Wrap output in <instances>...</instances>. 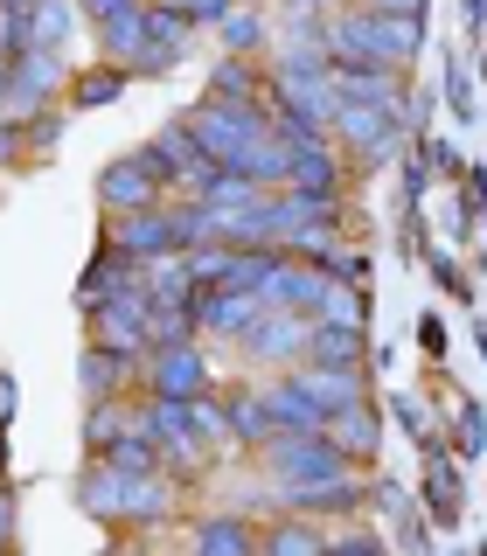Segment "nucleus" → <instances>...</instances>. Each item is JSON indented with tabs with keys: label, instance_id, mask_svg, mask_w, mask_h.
Returning <instances> with one entry per match:
<instances>
[{
	"label": "nucleus",
	"instance_id": "nucleus-1",
	"mask_svg": "<svg viewBox=\"0 0 487 556\" xmlns=\"http://www.w3.org/2000/svg\"><path fill=\"white\" fill-rule=\"evenodd\" d=\"M77 501H84V515L118 521V529H153V521L174 515V486L161 473H118V466L98 459V452L77 473Z\"/></svg>",
	"mask_w": 487,
	"mask_h": 556
},
{
	"label": "nucleus",
	"instance_id": "nucleus-2",
	"mask_svg": "<svg viewBox=\"0 0 487 556\" xmlns=\"http://www.w3.org/2000/svg\"><path fill=\"white\" fill-rule=\"evenodd\" d=\"M327 49L335 63H376V70H404L417 49H425V22H397V14H376V8H348V14H327Z\"/></svg>",
	"mask_w": 487,
	"mask_h": 556
},
{
	"label": "nucleus",
	"instance_id": "nucleus-3",
	"mask_svg": "<svg viewBox=\"0 0 487 556\" xmlns=\"http://www.w3.org/2000/svg\"><path fill=\"white\" fill-rule=\"evenodd\" d=\"M417 126V104H370V98H341L335 104V139L348 153H355L362 167H376V161H390L397 153V139H404Z\"/></svg>",
	"mask_w": 487,
	"mask_h": 556
},
{
	"label": "nucleus",
	"instance_id": "nucleus-4",
	"mask_svg": "<svg viewBox=\"0 0 487 556\" xmlns=\"http://www.w3.org/2000/svg\"><path fill=\"white\" fill-rule=\"evenodd\" d=\"M188 126H196V139L209 147V161L216 167H230L244 147H251L258 132H272V104H244V98H223V91H209L196 112H188Z\"/></svg>",
	"mask_w": 487,
	"mask_h": 556
},
{
	"label": "nucleus",
	"instance_id": "nucleus-5",
	"mask_svg": "<svg viewBox=\"0 0 487 556\" xmlns=\"http://www.w3.org/2000/svg\"><path fill=\"white\" fill-rule=\"evenodd\" d=\"M70 91V70H63V49H22L8 56V91H0V118H35L42 104H57Z\"/></svg>",
	"mask_w": 487,
	"mask_h": 556
},
{
	"label": "nucleus",
	"instance_id": "nucleus-6",
	"mask_svg": "<svg viewBox=\"0 0 487 556\" xmlns=\"http://www.w3.org/2000/svg\"><path fill=\"white\" fill-rule=\"evenodd\" d=\"M84 320H91V341L147 362V348H153V300H147V286H126V292H112V300H98Z\"/></svg>",
	"mask_w": 487,
	"mask_h": 556
},
{
	"label": "nucleus",
	"instance_id": "nucleus-7",
	"mask_svg": "<svg viewBox=\"0 0 487 556\" xmlns=\"http://www.w3.org/2000/svg\"><path fill=\"white\" fill-rule=\"evenodd\" d=\"M139 390H153V396H202V390H216V376H209V362H202V348L196 341H167V348H147V376H139Z\"/></svg>",
	"mask_w": 487,
	"mask_h": 556
},
{
	"label": "nucleus",
	"instance_id": "nucleus-8",
	"mask_svg": "<svg viewBox=\"0 0 487 556\" xmlns=\"http://www.w3.org/2000/svg\"><path fill=\"white\" fill-rule=\"evenodd\" d=\"M307 341H313V313H292V306H265V320L244 334V355L251 362H286V369H300L307 362Z\"/></svg>",
	"mask_w": 487,
	"mask_h": 556
},
{
	"label": "nucleus",
	"instance_id": "nucleus-9",
	"mask_svg": "<svg viewBox=\"0 0 487 556\" xmlns=\"http://www.w3.org/2000/svg\"><path fill=\"white\" fill-rule=\"evenodd\" d=\"M161 195H167V188L153 181V167L139 161V153H126V161H112L98 174V208H104V216H133V208H153Z\"/></svg>",
	"mask_w": 487,
	"mask_h": 556
},
{
	"label": "nucleus",
	"instance_id": "nucleus-10",
	"mask_svg": "<svg viewBox=\"0 0 487 556\" xmlns=\"http://www.w3.org/2000/svg\"><path fill=\"white\" fill-rule=\"evenodd\" d=\"M196 320H202V334H230V341H244L258 320H265V300H258V292H237V286H202Z\"/></svg>",
	"mask_w": 487,
	"mask_h": 556
},
{
	"label": "nucleus",
	"instance_id": "nucleus-11",
	"mask_svg": "<svg viewBox=\"0 0 487 556\" xmlns=\"http://www.w3.org/2000/svg\"><path fill=\"white\" fill-rule=\"evenodd\" d=\"M112 243L133 257V265H161V257H174L167 202H153V208H133V216H112Z\"/></svg>",
	"mask_w": 487,
	"mask_h": 556
},
{
	"label": "nucleus",
	"instance_id": "nucleus-12",
	"mask_svg": "<svg viewBox=\"0 0 487 556\" xmlns=\"http://www.w3.org/2000/svg\"><path fill=\"white\" fill-rule=\"evenodd\" d=\"M327 439H335L348 459L362 466V473H376V452H383V410L370 404V396H355V404H341L335 417H327Z\"/></svg>",
	"mask_w": 487,
	"mask_h": 556
},
{
	"label": "nucleus",
	"instance_id": "nucleus-13",
	"mask_svg": "<svg viewBox=\"0 0 487 556\" xmlns=\"http://www.w3.org/2000/svg\"><path fill=\"white\" fill-rule=\"evenodd\" d=\"M139 376H147L139 355H118V348H104V341H84V355H77V390L84 396H126Z\"/></svg>",
	"mask_w": 487,
	"mask_h": 556
},
{
	"label": "nucleus",
	"instance_id": "nucleus-14",
	"mask_svg": "<svg viewBox=\"0 0 487 556\" xmlns=\"http://www.w3.org/2000/svg\"><path fill=\"white\" fill-rule=\"evenodd\" d=\"M321 286H327V271H321V265H307V257L278 251L272 278L258 286V300H265V306H292V313H313V300H321Z\"/></svg>",
	"mask_w": 487,
	"mask_h": 556
},
{
	"label": "nucleus",
	"instance_id": "nucleus-15",
	"mask_svg": "<svg viewBox=\"0 0 487 556\" xmlns=\"http://www.w3.org/2000/svg\"><path fill=\"white\" fill-rule=\"evenodd\" d=\"M126 286H147V265H133L126 251H118L112 237H104V251L84 265V278H77V306L91 313L98 300H112V292H126Z\"/></svg>",
	"mask_w": 487,
	"mask_h": 556
},
{
	"label": "nucleus",
	"instance_id": "nucleus-16",
	"mask_svg": "<svg viewBox=\"0 0 487 556\" xmlns=\"http://www.w3.org/2000/svg\"><path fill=\"white\" fill-rule=\"evenodd\" d=\"M147 8H153V0H118V8L91 14V22H98V49L112 63H133L139 49H147Z\"/></svg>",
	"mask_w": 487,
	"mask_h": 556
},
{
	"label": "nucleus",
	"instance_id": "nucleus-17",
	"mask_svg": "<svg viewBox=\"0 0 487 556\" xmlns=\"http://www.w3.org/2000/svg\"><path fill=\"white\" fill-rule=\"evenodd\" d=\"M230 431H237V445L244 452H265L272 439H278V417H272V404H265V390L258 382H230Z\"/></svg>",
	"mask_w": 487,
	"mask_h": 556
},
{
	"label": "nucleus",
	"instance_id": "nucleus-18",
	"mask_svg": "<svg viewBox=\"0 0 487 556\" xmlns=\"http://www.w3.org/2000/svg\"><path fill=\"white\" fill-rule=\"evenodd\" d=\"M292 376L313 390V404H321L327 417H335L341 404H355V396H370V369H327V362H300Z\"/></svg>",
	"mask_w": 487,
	"mask_h": 556
},
{
	"label": "nucleus",
	"instance_id": "nucleus-19",
	"mask_svg": "<svg viewBox=\"0 0 487 556\" xmlns=\"http://www.w3.org/2000/svg\"><path fill=\"white\" fill-rule=\"evenodd\" d=\"M307 362H327V369H362V362H370V327H335V320H313Z\"/></svg>",
	"mask_w": 487,
	"mask_h": 556
},
{
	"label": "nucleus",
	"instance_id": "nucleus-20",
	"mask_svg": "<svg viewBox=\"0 0 487 556\" xmlns=\"http://www.w3.org/2000/svg\"><path fill=\"white\" fill-rule=\"evenodd\" d=\"M370 508H376L383 521H390V535H397L404 549H425V543H432V529L417 521V501H411L397 480H370Z\"/></svg>",
	"mask_w": 487,
	"mask_h": 556
},
{
	"label": "nucleus",
	"instance_id": "nucleus-21",
	"mask_svg": "<svg viewBox=\"0 0 487 556\" xmlns=\"http://www.w3.org/2000/svg\"><path fill=\"white\" fill-rule=\"evenodd\" d=\"M265 404H272V417H278V431H327V410L313 404V390H307L300 376L265 382Z\"/></svg>",
	"mask_w": 487,
	"mask_h": 556
},
{
	"label": "nucleus",
	"instance_id": "nucleus-22",
	"mask_svg": "<svg viewBox=\"0 0 487 556\" xmlns=\"http://www.w3.org/2000/svg\"><path fill=\"white\" fill-rule=\"evenodd\" d=\"M425 508H432V521H460L466 515V486H460V473H452V459L439 445H425Z\"/></svg>",
	"mask_w": 487,
	"mask_h": 556
},
{
	"label": "nucleus",
	"instance_id": "nucleus-23",
	"mask_svg": "<svg viewBox=\"0 0 487 556\" xmlns=\"http://www.w3.org/2000/svg\"><path fill=\"white\" fill-rule=\"evenodd\" d=\"M286 188H321V195H341V153H335V139H313V147H292Z\"/></svg>",
	"mask_w": 487,
	"mask_h": 556
},
{
	"label": "nucleus",
	"instance_id": "nucleus-24",
	"mask_svg": "<svg viewBox=\"0 0 487 556\" xmlns=\"http://www.w3.org/2000/svg\"><path fill=\"white\" fill-rule=\"evenodd\" d=\"M133 84L126 63H98V70H77L70 77V112H104V104H118Z\"/></svg>",
	"mask_w": 487,
	"mask_h": 556
},
{
	"label": "nucleus",
	"instance_id": "nucleus-25",
	"mask_svg": "<svg viewBox=\"0 0 487 556\" xmlns=\"http://www.w3.org/2000/svg\"><path fill=\"white\" fill-rule=\"evenodd\" d=\"M313 320H335V327H370V292H362V278L327 271L321 300H313Z\"/></svg>",
	"mask_w": 487,
	"mask_h": 556
},
{
	"label": "nucleus",
	"instance_id": "nucleus-26",
	"mask_svg": "<svg viewBox=\"0 0 487 556\" xmlns=\"http://www.w3.org/2000/svg\"><path fill=\"white\" fill-rule=\"evenodd\" d=\"M153 147H161L167 161H174V174H182V188H188V181H202V174L216 167V161H209V147L196 139V126H188V118H167V126L153 132Z\"/></svg>",
	"mask_w": 487,
	"mask_h": 556
},
{
	"label": "nucleus",
	"instance_id": "nucleus-27",
	"mask_svg": "<svg viewBox=\"0 0 487 556\" xmlns=\"http://www.w3.org/2000/svg\"><path fill=\"white\" fill-rule=\"evenodd\" d=\"M147 300H153V306H196V300H202V278L188 271L182 251L161 257V265H147Z\"/></svg>",
	"mask_w": 487,
	"mask_h": 556
},
{
	"label": "nucleus",
	"instance_id": "nucleus-28",
	"mask_svg": "<svg viewBox=\"0 0 487 556\" xmlns=\"http://www.w3.org/2000/svg\"><path fill=\"white\" fill-rule=\"evenodd\" d=\"M196 549L202 556H244V549H265V535L237 515H209V521H196Z\"/></svg>",
	"mask_w": 487,
	"mask_h": 556
},
{
	"label": "nucleus",
	"instance_id": "nucleus-29",
	"mask_svg": "<svg viewBox=\"0 0 487 556\" xmlns=\"http://www.w3.org/2000/svg\"><path fill=\"white\" fill-rule=\"evenodd\" d=\"M188 425H196V439H202V452H237V431H230V404H223L216 390L188 396Z\"/></svg>",
	"mask_w": 487,
	"mask_h": 556
},
{
	"label": "nucleus",
	"instance_id": "nucleus-30",
	"mask_svg": "<svg viewBox=\"0 0 487 556\" xmlns=\"http://www.w3.org/2000/svg\"><path fill=\"white\" fill-rule=\"evenodd\" d=\"M77 35V0H35L28 8V42L35 49H63Z\"/></svg>",
	"mask_w": 487,
	"mask_h": 556
},
{
	"label": "nucleus",
	"instance_id": "nucleus-31",
	"mask_svg": "<svg viewBox=\"0 0 487 556\" xmlns=\"http://www.w3.org/2000/svg\"><path fill=\"white\" fill-rule=\"evenodd\" d=\"M209 91H223V98H244V104H265L272 84L258 77V63L251 56H216V70H209Z\"/></svg>",
	"mask_w": 487,
	"mask_h": 556
},
{
	"label": "nucleus",
	"instance_id": "nucleus-32",
	"mask_svg": "<svg viewBox=\"0 0 487 556\" xmlns=\"http://www.w3.org/2000/svg\"><path fill=\"white\" fill-rule=\"evenodd\" d=\"M98 459H112V466H118V473H161V445H153V439H147V431H133V425H126V431H118V439H112V445H104V452H98Z\"/></svg>",
	"mask_w": 487,
	"mask_h": 556
},
{
	"label": "nucleus",
	"instance_id": "nucleus-33",
	"mask_svg": "<svg viewBox=\"0 0 487 556\" xmlns=\"http://www.w3.org/2000/svg\"><path fill=\"white\" fill-rule=\"evenodd\" d=\"M223 35V56H265V22H258V8H230V22L216 28Z\"/></svg>",
	"mask_w": 487,
	"mask_h": 556
},
{
	"label": "nucleus",
	"instance_id": "nucleus-34",
	"mask_svg": "<svg viewBox=\"0 0 487 556\" xmlns=\"http://www.w3.org/2000/svg\"><path fill=\"white\" fill-rule=\"evenodd\" d=\"M126 425H133V417H126V404H118V396H91V410H84V445L104 452Z\"/></svg>",
	"mask_w": 487,
	"mask_h": 556
},
{
	"label": "nucleus",
	"instance_id": "nucleus-35",
	"mask_svg": "<svg viewBox=\"0 0 487 556\" xmlns=\"http://www.w3.org/2000/svg\"><path fill=\"white\" fill-rule=\"evenodd\" d=\"M265 549H278V556H313V549H327V535L313 529L307 515H286L278 529H265Z\"/></svg>",
	"mask_w": 487,
	"mask_h": 556
},
{
	"label": "nucleus",
	"instance_id": "nucleus-36",
	"mask_svg": "<svg viewBox=\"0 0 487 556\" xmlns=\"http://www.w3.org/2000/svg\"><path fill=\"white\" fill-rule=\"evenodd\" d=\"M22 49H35L28 42V8H8V0H0V56H22Z\"/></svg>",
	"mask_w": 487,
	"mask_h": 556
},
{
	"label": "nucleus",
	"instance_id": "nucleus-37",
	"mask_svg": "<svg viewBox=\"0 0 487 556\" xmlns=\"http://www.w3.org/2000/svg\"><path fill=\"white\" fill-rule=\"evenodd\" d=\"M452 431H460V452H466V459H474V452H487V410H480V404H460Z\"/></svg>",
	"mask_w": 487,
	"mask_h": 556
},
{
	"label": "nucleus",
	"instance_id": "nucleus-38",
	"mask_svg": "<svg viewBox=\"0 0 487 556\" xmlns=\"http://www.w3.org/2000/svg\"><path fill=\"white\" fill-rule=\"evenodd\" d=\"M446 98H452V118H474V77H466L460 56L446 63Z\"/></svg>",
	"mask_w": 487,
	"mask_h": 556
},
{
	"label": "nucleus",
	"instance_id": "nucleus-39",
	"mask_svg": "<svg viewBox=\"0 0 487 556\" xmlns=\"http://www.w3.org/2000/svg\"><path fill=\"white\" fill-rule=\"evenodd\" d=\"M57 132H63V112H57V104H42L35 118H22V139H28L35 153H42V147H57Z\"/></svg>",
	"mask_w": 487,
	"mask_h": 556
},
{
	"label": "nucleus",
	"instance_id": "nucleus-40",
	"mask_svg": "<svg viewBox=\"0 0 487 556\" xmlns=\"http://www.w3.org/2000/svg\"><path fill=\"white\" fill-rule=\"evenodd\" d=\"M432 286L452 292V300H466V292H474V286H466V271L452 265V257H432Z\"/></svg>",
	"mask_w": 487,
	"mask_h": 556
},
{
	"label": "nucleus",
	"instance_id": "nucleus-41",
	"mask_svg": "<svg viewBox=\"0 0 487 556\" xmlns=\"http://www.w3.org/2000/svg\"><path fill=\"white\" fill-rule=\"evenodd\" d=\"M230 8H237V0H188L196 28H223V22H230Z\"/></svg>",
	"mask_w": 487,
	"mask_h": 556
},
{
	"label": "nucleus",
	"instance_id": "nucleus-42",
	"mask_svg": "<svg viewBox=\"0 0 487 556\" xmlns=\"http://www.w3.org/2000/svg\"><path fill=\"white\" fill-rule=\"evenodd\" d=\"M362 8H376V14H397V22H425V8H432V0H362Z\"/></svg>",
	"mask_w": 487,
	"mask_h": 556
},
{
	"label": "nucleus",
	"instance_id": "nucleus-43",
	"mask_svg": "<svg viewBox=\"0 0 487 556\" xmlns=\"http://www.w3.org/2000/svg\"><path fill=\"white\" fill-rule=\"evenodd\" d=\"M28 153V139H22V126H14V118H0V167H14Z\"/></svg>",
	"mask_w": 487,
	"mask_h": 556
},
{
	"label": "nucleus",
	"instance_id": "nucleus-44",
	"mask_svg": "<svg viewBox=\"0 0 487 556\" xmlns=\"http://www.w3.org/2000/svg\"><path fill=\"white\" fill-rule=\"evenodd\" d=\"M327 543L335 549H383V529H335Z\"/></svg>",
	"mask_w": 487,
	"mask_h": 556
},
{
	"label": "nucleus",
	"instance_id": "nucleus-45",
	"mask_svg": "<svg viewBox=\"0 0 487 556\" xmlns=\"http://www.w3.org/2000/svg\"><path fill=\"white\" fill-rule=\"evenodd\" d=\"M8 543H14V486L0 480V549H8Z\"/></svg>",
	"mask_w": 487,
	"mask_h": 556
},
{
	"label": "nucleus",
	"instance_id": "nucleus-46",
	"mask_svg": "<svg viewBox=\"0 0 487 556\" xmlns=\"http://www.w3.org/2000/svg\"><path fill=\"white\" fill-rule=\"evenodd\" d=\"M14 390H22V382H14L8 369H0V425H8V417H14V404H22V396H14Z\"/></svg>",
	"mask_w": 487,
	"mask_h": 556
},
{
	"label": "nucleus",
	"instance_id": "nucleus-47",
	"mask_svg": "<svg viewBox=\"0 0 487 556\" xmlns=\"http://www.w3.org/2000/svg\"><path fill=\"white\" fill-rule=\"evenodd\" d=\"M417 334H425V348L439 355V348H446V320H432V313H425V320H417Z\"/></svg>",
	"mask_w": 487,
	"mask_h": 556
},
{
	"label": "nucleus",
	"instance_id": "nucleus-48",
	"mask_svg": "<svg viewBox=\"0 0 487 556\" xmlns=\"http://www.w3.org/2000/svg\"><path fill=\"white\" fill-rule=\"evenodd\" d=\"M286 8H307V14H327V0H286Z\"/></svg>",
	"mask_w": 487,
	"mask_h": 556
},
{
	"label": "nucleus",
	"instance_id": "nucleus-49",
	"mask_svg": "<svg viewBox=\"0 0 487 556\" xmlns=\"http://www.w3.org/2000/svg\"><path fill=\"white\" fill-rule=\"evenodd\" d=\"M0 466H8V425H0Z\"/></svg>",
	"mask_w": 487,
	"mask_h": 556
},
{
	"label": "nucleus",
	"instance_id": "nucleus-50",
	"mask_svg": "<svg viewBox=\"0 0 487 556\" xmlns=\"http://www.w3.org/2000/svg\"><path fill=\"white\" fill-rule=\"evenodd\" d=\"M8 8H35V0H8Z\"/></svg>",
	"mask_w": 487,
	"mask_h": 556
},
{
	"label": "nucleus",
	"instance_id": "nucleus-51",
	"mask_svg": "<svg viewBox=\"0 0 487 556\" xmlns=\"http://www.w3.org/2000/svg\"><path fill=\"white\" fill-rule=\"evenodd\" d=\"M182 8H188V0H182Z\"/></svg>",
	"mask_w": 487,
	"mask_h": 556
}]
</instances>
